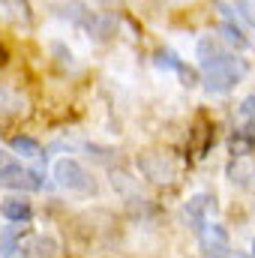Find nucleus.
<instances>
[{
    "mask_svg": "<svg viewBox=\"0 0 255 258\" xmlns=\"http://www.w3.org/2000/svg\"><path fill=\"white\" fill-rule=\"evenodd\" d=\"M198 69H201V81L210 93H228L246 75V63L237 54H231L216 36L198 39Z\"/></svg>",
    "mask_w": 255,
    "mask_h": 258,
    "instance_id": "nucleus-1",
    "label": "nucleus"
},
{
    "mask_svg": "<svg viewBox=\"0 0 255 258\" xmlns=\"http://www.w3.org/2000/svg\"><path fill=\"white\" fill-rule=\"evenodd\" d=\"M54 180L63 186L66 192H75V195H90L96 189V183L87 174V168L78 159H69V156L54 162Z\"/></svg>",
    "mask_w": 255,
    "mask_h": 258,
    "instance_id": "nucleus-2",
    "label": "nucleus"
},
{
    "mask_svg": "<svg viewBox=\"0 0 255 258\" xmlns=\"http://www.w3.org/2000/svg\"><path fill=\"white\" fill-rule=\"evenodd\" d=\"M0 186L3 189H18V192H39L42 189V177L24 165H3L0 168Z\"/></svg>",
    "mask_w": 255,
    "mask_h": 258,
    "instance_id": "nucleus-3",
    "label": "nucleus"
},
{
    "mask_svg": "<svg viewBox=\"0 0 255 258\" xmlns=\"http://www.w3.org/2000/svg\"><path fill=\"white\" fill-rule=\"evenodd\" d=\"M198 243H201V252L210 258L228 255V231L219 222H207L198 234Z\"/></svg>",
    "mask_w": 255,
    "mask_h": 258,
    "instance_id": "nucleus-4",
    "label": "nucleus"
},
{
    "mask_svg": "<svg viewBox=\"0 0 255 258\" xmlns=\"http://www.w3.org/2000/svg\"><path fill=\"white\" fill-rule=\"evenodd\" d=\"M138 168H141L153 183H171V180H174V165H171L165 156H153V153L138 156Z\"/></svg>",
    "mask_w": 255,
    "mask_h": 258,
    "instance_id": "nucleus-5",
    "label": "nucleus"
},
{
    "mask_svg": "<svg viewBox=\"0 0 255 258\" xmlns=\"http://www.w3.org/2000/svg\"><path fill=\"white\" fill-rule=\"evenodd\" d=\"M216 210V198L210 192H198L192 195L189 201H186V207H183V216L189 219L192 225H198V228H204L207 225V216Z\"/></svg>",
    "mask_w": 255,
    "mask_h": 258,
    "instance_id": "nucleus-6",
    "label": "nucleus"
},
{
    "mask_svg": "<svg viewBox=\"0 0 255 258\" xmlns=\"http://www.w3.org/2000/svg\"><path fill=\"white\" fill-rule=\"evenodd\" d=\"M0 213L9 219V222H27L30 216H33V207H30V201L27 198H6L3 204H0Z\"/></svg>",
    "mask_w": 255,
    "mask_h": 258,
    "instance_id": "nucleus-7",
    "label": "nucleus"
},
{
    "mask_svg": "<svg viewBox=\"0 0 255 258\" xmlns=\"http://www.w3.org/2000/svg\"><path fill=\"white\" fill-rule=\"evenodd\" d=\"M24 237H27V228H18V225L3 228V234H0V255L15 258V252H21V240Z\"/></svg>",
    "mask_w": 255,
    "mask_h": 258,
    "instance_id": "nucleus-8",
    "label": "nucleus"
},
{
    "mask_svg": "<svg viewBox=\"0 0 255 258\" xmlns=\"http://www.w3.org/2000/svg\"><path fill=\"white\" fill-rule=\"evenodd\" d=\"M54 249H57V243H54L51 237L39 234V237H33V240H30V246H24L21 252H24L27 258H51V255H54Z\"/></svg>",
    "mask_w": 255,
    "mask_h": 258,
    "instance_id": "nucleus-9",
    "label": "nucleus"
},
{
    "mask_svg": "<svg viewBox=\"0 0 255 258\" xmlns=\"http://www.w3.org/2000/svg\"><path fill=\"white\" fill-rule=\"evenodd\" d=\"M9 147H12L15 153H21V156H39V141L30 138V135H12Z\"/></svg>",
    "mask_w": 255,
    "mask_h": 258,
    "instance_id": "nucleus-10",
    "label": "nucleus"
},
{
    "mask_svg": "<svg viewBox=\"0 0 255 258\" xmlns=\"http://www.w3.org/2000/svg\"><path fill=\"white\" fill-rule=\"evenodd\" d=\"M222 36H225V42H228V45H234V48H246V45H249L246 33H243L234 21H225V24H222Z\"/></svg>",
    "mask_w": 255,
    "mask_h": 258,
    "instance_id": "nucleus-11",
    "label": "nucleus"
},
{
    "mask_svg": "<svg viewBox=\"0 0 255 258\" xmlns=\"http://www.w3.org/2000/svg\"><path fill=\"white\" fill-rule=\"evenodd\" d=\"M156 66L177 69V66H180V60H177V54H174V51H168V48H159V51H156Z\"/></svg>",
    "mask_w": 255,
    "mask_h": 258,
    "instance_id": "nucleus-12",
    "label": "nucleus"
},
{
    "mask_svg": "<svg viewBox=\"0 0 255 258\" xmlns=\"http://www.w3.org/2000/svg\"><path fill=\"white\" fill-rule=\"evenodd\" d=\"M177 72H180V78H183V84H186V87H192V84L198 81V75H195V69H186L183 63L177 66Z\"/></svg>",
    "mask_w": 255,
    "mask_h": 258,
    "instance_id": "nucleus-13",
    "label": "nucleus"
},
{
    "mask_svg": "<svg viewBox=\"0 0 255 258\" xmlns=\"http://www.w3.org/2000/svg\"><path fill=\"white\" fill-rule=\"evenodd\" d=\"M240 111H243L246 117H252V120H255V93H252V96H246V99H243V105H240Z\"/></svg>",
    "mask_w": 255,
    "mask_h": 258,
    "instance_id": "nucleus-14",
    "label": "nucleus"
},
{
    "mask_svg": "<svg viewBox=\"0 0 255 258\" xmlns=\"http://www.w3.org/2000/svg\"><path fill=\"white\" fill-rule=\"evenodd\" d=\"M6 60H9V54H6V48L0 45V66H6Z\"/></svg>",
    "mask_w": 255,
    "mask_h": 258,
    "instance_id": "nucleus-15",
    "label": "nucleus"
},
{
    "mask_svg": "<svg viewBox=\"0 0 255 258\" xmlns=\"http://www.w3.org/2000/svg\"><path fill=\"white\" fill-rule=\"evenodd\" d=\"M0 168H3V150H0Z\"/></svg>",
    "mask_w": 255,
    "mask_h": 258,
    "instance_id": "nucleus-16",
    "label": "nucleus"
},
{
    "mask_svg": "<svg viewBox=\"0 0 255 258\" xmlns=\"http://www.w3.org/2000/svg\"><path fill=\"white\" fill-rule=\"evenodd\" d=\"M252 258H255V240H252Z\"/></svg>",
    "mask_w": 255,
    "mask_h": 258,
    "instance_id": "nucleus-17",
    "label": "nucleus"
}]
</instances>
